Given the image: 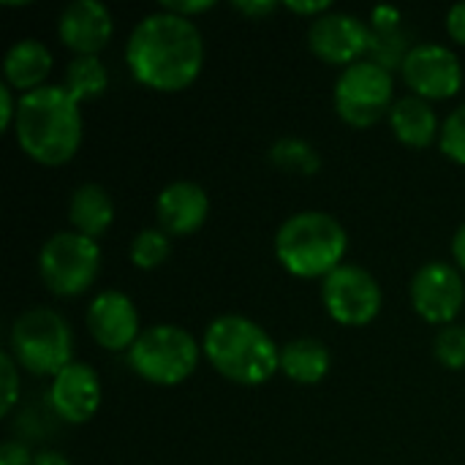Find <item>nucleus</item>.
<instances>
[{"label":"nucleus","instance_id":"nucleus-1","mask_svg":"<svg viewBox=\"0 0 465 465\" xmlns=\"http://www.w3.org/2000/svg\"><path fill=\"white\" fill-rule=\"evenodd\" d=\"M131 76L155 93L191 87L204 68V38L196 22L163 8L142 16L125 41Z\"/></svg>","mask_w":465,"mask_h":465},{"label":"nucleus","instance_id":"nucleus-2","mask_svg":"<svg viewBox=\"0 0 465 465\" xmlns=\"http://www.w3.org/2000/svg\"><path fill=\"white\" fill-rule=\"evenodd\" d=\"M84 136L79 101L63 84H44L19 95L14 139L19 150L41 166L68 163Z\"/></svg>","mask_w":465,"mask_h":465},{"label":"nucleus","instance_id":"nucleus-3","mask_svg":"<svg viewBox=\"0 0 465 465\" xmlns=\"http://www.w3.org/2000/svg\"><path fill=\"white\" fill-rule=\"evenodd\" d=\"M207 362L240 387H262L281 373V346L248 316L223 313L213 319L202 338Z\"/></svg>","mask_w":465,"mask_h":465},{"label":"nucleus","instance_id":"nucleus-4","mask_svg":"<svg viewBox=\"0 0 465 465\" xmlns=\"http://www.w3.org/2000/svg\"><path fill=\"white\" fill-rule=\"evenodd\" d=\"M349 232L324 210H300L275 232V259L281 267L305 281H324L346 264Z\"/></svg>","mask_w":465,"mask_h":465},{"label":"nucleus","instance_id":"nucleus-5","mask_svg":"<svg viewBox=\"0 0 465 465\" xmlns=\"http://www.w3.org/2000/svg\"><path fill=\"white\" fill-rule=\"evenodd\" d=\"M8 351L22 371L54 379L63 368L74 362L71 324L54 308H30L14 319Z\"/></svg>","mask_w":465,"mask_h":465},{"label":"nucleus","instance_id":"nucleus-6","mask_svg":"<svg viewBox=\"0 0 465 465\" xmlns=\"http://www.w3.org/2000/svg\"><path fill=\"white\" fill-rule=\"evenodd\" d=\"M202 354V343L185 327L153 324L144 327L131 346L128 365L139 379L155 387H177L193 376Z\"/></svg>","mask_w":465,"mask_h":465},{"label":"nucleus","instance_id":"nucleus-7","mask_svg":"<svg viewBox=\"0 0 465 465\" xmlns=\"http://www.w3.org/2000/svg\"><path fill=\"white\" fill-rule=\"evenodd\" d=\"M101 272V248L95 240L63 229L38 251V275L54 297L84 294Z\"/></svg>","mask_w":465,"mask_h":465},{"label":"nucleus","instance_id":"nucleus-8","mask_svg":"<svg viewBox=\"0 0 465 465\" xmlns=\"http://www.w3.org/2000/svg\"><path fill=\"white\" fill-rule=\"evenodd\" d=\"M332 101L338 117L346 125L371 128L390 117V109L395 106V76L390 68L365 57L341 71Z\"/></svg>","mask_w":465,"mask_h":465},{"label":"nucleus","instance_id":"nucleus-9","mask_svg":"<svg viewBox=\"0 0 465 465\" xmlns=\"http://www.w3.org/2000/svg\"><path fill=\"white\" fill-rule=\"evenodd\" d=\"M322 302L341 327H368L384 305L379 281L360 264H343L322 281Z\"/></svg>","mask_w":465,"mask_h":465},{"label":"nucleus","instance_id":"nucleus-10","mask_svg":"<svg viewBox=\"0 0 465 465\" xmlns=\"http://www.w3.org/2000/svg\"><path fill=\"white\" fill-rule=\"evenodd\" d=\"M417 316L428 324H455L465 305V278L452 262H425L409 286Z\"/></svg>","mask_w":465,"mask_h":465},{"label":"nucleus","instance_id":"nucleus-11","mask_svg":"<svg viewBox=\"0 0 465 465\" xmlns=\"http://www.w3.org/2000/svg\"><path fill=\"white\" fill-rule=\"evenodd\" d=\"M411 95L425 101H450L463 87V63L455 49L444 44H417L401 65Z\"/></svg>","mask_w":465,"mask_h":465},{"label":"nucleus","instance_id":"nucleus-12","mask_svg":"<svg viewBox=\"0 0 465 465\" xmlns=\"http://www.w3.org/2000/svg\"><path fill=\"white\" fill-rule=\"evenodd\" d=\"M308 49L327 65H354L365 60L373 44V27L346 11H327L308 25Z\"/></svg>","mask_w":465,"mask_h":465},{"label":"nucleus","instance_id":"nucleus-13","mask_svg":"<svg viewBox=\"0 0 465 465\" xmlns=\"http://www.w3.org/2000/svg\"><path fill=\"white\" fill-rule=\"evenodd\" d=\"M84 322L90 338L106 351H131V346L142 335L139 311L134 300L117 289L95 294L87 305Z\"/></svg>","mask_w":465,"mask_h":465},{"label":"nucleus","instance_id":"nucleus-14","mask_svg":"<svg viewBox=\"0 0 465 465\" xmlns=\"http://www.w3.org/2000/svg\"><path fill=\"white\" fill-rule=\"evenodd\" d=\"M49 403H52V411L68 425L90 422L101 409V379L95 368L87 362H76V360L68 368H63L52 379Z\"/></svg>","mask_w":465,"mask_h":465},{"label":"nucleus","instance_id":"nucleus-15","mask_svg":"<svg viewBox=\"0 0 465 465\" xmlns=\"http://www.w3.org/2000/svg\"><path fill=\"white\" fill-rule=\"evenodd\" d=\"M114 33L112 11L101 0H74L57 16V38L76 57L98 54Z\"/></svg>","mask_w":465,"mask_h":465},{"label":"nucleus","instance_id":"nucleus-16","mask_svg":"<svg viewBox=\"0 0 465 465\" xmlns=\"http://www.w3.org/2000/svg\"><path fill=\"white\" fill-rule=\"evenodd\" d=\"M207 215H210V196L193 180H174L155 199L158 229H163L169 237L196 234L204 226Z\"/></svg>","mask_w":465,"mask_h":465},{"label":"nucleus","instance_id":"nucleus-17","mask_svg":"<svg viewBox=\"0 0 465 465\" xmlns=\"http://www.w3.org/2000/svg\"><path fill=\"white\" fill-rule=\"evenodd\" d=\"M52 74V52L38 38H19L8 46L3 57V79L19 95L33 93L46 84Z\"/></svg>","mask_w":465,"mask_h":465},{"label":"nucleus","instance_id":"nucleus-18","mask_svg":"<svg viewBox=\"0 0 465 465\" xmlns=\"http://www.w3.org/2000/svg\"><path fill=\"white\" fill-rule=\"evenodd\" d=\"M387 120H390L395 139L411 150H425L433 142H439V136H441V120L436 114L433 104L425 98H417V95L398 98L395 106L390 109Z\"/></svg>","mask_w":465,"mask_h":465},{"label":"nucleus","instance_id":"nucleus-19","mask_svg":"<svg viewBox=\"0 0 465 465\" xmlns=\"http://www.w3.org/2000/svg\"><path fill=\"white\" fill-rule=\"evenodd\" d=\"M114 221V202L98 183H82L68 199V223L74 232L98 240Z\"/></svg>","mask_w":465,"mask_h":465},{"label":"nucleus","instance_id":"nucleus-20","mask_svg":"<svg viewBox=\"0 0 465 465\" xmlns=\"http://www.w3.org/2000/svg\"><path fill=\"white\" fill-rule=\"evenodd\" d=\"M330 368V349L319 338H294L281 346V373L294 384L313 387L327 379Z\"/></svg>","mask_w":465,"mask_h":465},{"label":"nucleus","instance_id":"nucleus-21","mask_svg":"<svg viewBox=\"0 0 465 465\" xmlns=\"http://www.w3.org/2000/svg\"><path fill=\"white\" fill-rule=\"evenodd\" d=\"M63 87L82 104V101H93L98 95L106 93L109 87V71L104 65V60L98 54H82L74 57L65 65V82Z\"/></svg>","mask_w":465,"mask_h":465},{"label":"nucleus","instance_id":"nucleus-22","mask_svg":"<svg viewBox=\"0 0 465 465\" xmlns=\"http://www.w3.org/2000/svg\"><path fill=\"white\" fill-rule=\"evenodd\" d=\"M270 161L283 169V172H292V174H302V177H313L319 169H322V155L319 150L305 142V139H297V136H286V139H278L272 147H270Z\"/></svg>","mask_w":465,"mask_h":465},{"label":"nucleus","instance_id":"nucleus-23","mask_svg":"<svg viewBox=\"0 0 465 465\" xmlns=\"http://www.w3.org/2000/svg\"><path fill=\"white\" fill-rule=\"evenodd\" d=\"M128 256H131V264L136 270H158L172 256V237L158 226L142 229L131 240Z\"/></svg>","mask_w":465,"mask_h":465},{"label":"nucleus","instance_id":"nucleus-24","mask_svg":"<svg viewBox=\"0 0 465 465\" xmlns=\"http://www.w3.org/2000/svg\"><path fill=\"white\" fill-rule=\"evenodd\" d=\"M433 357L447 371H463L465 368V324H447L436 332L433 341Z\"/></svg>","mask_w":465,"mask_h":465},{"label":"nucleus","instance_id":"nucleus-25","mask_svg":"<svg viewBox=\"0 0 465 465\" xmlns=\"http://www.w3.org/2000/svg\"><path fill=\"white\" fill-rule=\"evenodd\" d=\"M439 150L458 166H465V104L452 109L441 123Z\"/></svg>","mask_w":465,"mask_h":465},{"label":"nucleus","instance_id":"nucleus-26","mask_svg":"<svg viewBox=\"0 0 465 465\" xmlns=\"http://www.w3.org/2000/svg\"><path fill=\"white\" fill-rule=\"evenodd\" d=\"M0 417H8L22 392V368L16 365L11 351L0 354Z\"/></svg>","mask_w":465,"mask_h":465},{"label":"nucleus","instance_id":"nucleus-27","mask_svg":"<svg viewBox=\"0 0 465 465\" xmlns=\"http://www.w3.org/2000/svg\"><path fill=\"white\" fill-rule=\"evenodd\" d=\"M161 8L169 11V14H177V16H185V19L193 22V16L207 14L210 8H215V3H213V0H163Z\"/></svg>","mask_w":465,"mask_h":465},{"label":"nucleus","instance_id":"nucleus-28","mask_svg":"<svg viewBox=\"0 0 465 465\" xmlns=\"http://www.w3.org/2000/svg\"><path fill=\"white\" fill-rule=\"evenodd\" d=\"M401 19H403V14L398 8H392V5H376L371 11L373 33H395L401 27Z\"/></svg>","mask_w":465,"mask_h":465},{"label":"nucleus","instance_id":"nucleus-29","mask_svg":"<svg viewBox=\"0 0 465 465\" xmlns=\"http://www.w3.org/2000/svg\"><path fill=\"white\" fill-rule=\"evenodd\" d=\"M16 109H19V98L14 95V87L3 82L0 84V128L3 131H14Z\"/></svg>","mask_w":465,"mask_h":465},{"label":"nucleus","instance_id":"nucleus-30","mask_svg":"<svg viewBox=\"0 0 465 465\" xmlns=\"http://www.w3.org/2000/svg\"><path fill=\"white\" fill-rule=\"evenodd\" d=\"M232 8L248 19H264L272 11H278V3H272V0H234Z\"/></svg>","mask_w":465,"mask_h":465},{"label":"nucleus","instance_id":"nucleus-31","mask_svg":"<svg viewBox=\"0 0 465 465\" xmlns=\"http://www.w3.org/2000/svg\"><path fill=\"white\" fill-rule=\"evenodd\" d=\"M33 460L35 455L19 441H5L0 447V465H33Z\"/></svg>","mask_w":465,"mask_h":465},{"label":"nucleus","instance_id":"nucleus-32","mask_svg":"<svg viewBox=\"0 0 465 465\" xmlns=\"http://www.w3.org/2000/svg\"><path fill=\"white\" fill-rule=\"evenodd\" d=\"M447 33L455 44L465 46V3H455L447 11Z\"/></svg>","mask_w":465,"mask_h":465},{"label":"nucleus","instance_id":"nucleus-33","mask_svg":"<svg viewBox=\"0 0 465 465\" xmlns=\"http://www.w3.org/2000/svg\"><path fill=\"white\" fill-rule=\"evenodd\" d=\"M283 8H289L292 14H300V16H305V19H319L322 14H327V11H332V3L330 0H316V3H297V0H289V3H283Z\"/></svg>","mask_w":465,"mask_h":465},{"label":"nucleus","instance_id":"nucleus-34","mask_svg":"<svg viewBox=\"0 0 465 465\" xmlns=\"http://www.w3.org/2000/svg\"><path fill=\"white\" fill-rule=\"evenodd\" d=\"M452 259H455V267L465 275V223L458 226V232L452 237Z\"/></svg>","mask_w":465,"mask_h":465},{"label":"nucleus","instance_id":"nucleus-35","mask_svg":"<svg viewBox=\"0 0 465 465\" xmlns=\"http://www.w3.org/2000/svg\"><path fill=\"white\" fill-rule=\"evenodd\" d=\"M33 465H71V463H68V458H65L63 452H57V450H44V452H38V455H35Z\"/></svg>","mask_w":465,"mask_h":465}]
</instances>
